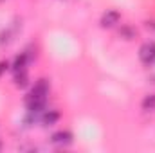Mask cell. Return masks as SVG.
<instances>
[{"label":"cell","instance_id":"cell-1","mask_svg":"<svg viewBox=\"0 0 155 153\" xmlns=\"http://www.w3.org/2000/svg\"><path fill=\"white\" fill-rule=\"evenodd\" d=\"M49 94V83L45 79H40L38 83L33 86L27 101H45V96Z\"/></svg>","mask_w":155,"mask_h":153},{"label":"cell","instance_id":"cell-2","mask_svg":"<svg viewBox=\"0 0 155 153\" xmlns=\"http://www.w3.org/2000/svg\"><path fill=\"white\" fill-rule=\"evenodd\" d=\"M139 56L144 63H153L155 61V43H144L139 50Z\"/></svg>","mask_w":155,"mask_h":153},{"label":"cell","instance_id":"cell-3","mask_svg":"<svg viewBox=\"0 0 155 153\" xmlns=\"http://www.w3.org/2000/svg\"><path fill=\"white\" fill-rule=\"evenodd\" d=\"M119 13L114 11V9H110V11H107L105 15H103V18H101V25L103 27H114L116 24H119Z\"/></svg>","mask_w":155,"mask_h":153},{"label":"cell","instance_id":"cell-7","mask_svg":"<svg viewBox=\"0 0 155 153\" xmlns=\"http://www.w3.org/2000/svg\"><path fill=\"white\" fill-rule=\"evenodd\" d=\"M119 36L124 40H132L135 38V31L130 27V25H121V29H119Z\"/></svg>","mask_w":155,"mask_h":153},{"label":"cell","instance_id":"cell-8","mask_svg":"<svg viewBox=\"0 0 155 153\" xmlns=\"http://www.w3.org/2000/svg\"><path fill=\"white\" fill-rule=\"evenodd\" d=\"M25 63H27V54H22V56H18V58L15 60V65H13L15 72H22V70L25 69Z\"/></svg>","mask_w":155,"mask_h":153},{"label":"cell","instance_id":"cell-6","mask_svg":"<svg viewBox=\"0 0 155 153\" xmlns=\"http://www.w3.org/2000/svg\"><path fill=\"white\" fill-rule=\"evenodd\" d=\"M143 108L146 112H153L155 110V94H150L143 99Z\"/></svg>","mask_w":155,"mask_h":153},{"label":"cell","instance_id":"cell-10","mask_svg":"<svg viewBox=\"0 0 155 153\" xmlns=\"http://www.w3.org/2000/svg\"><path fill=\"white\" fill-rule=\"evenodd\" d=\"M146 27H150V29H155V22H146Z\"/></svg>","mask_w":155,"mask_h":153},{"label":"cell","instance_id":"cell-9","mask_svg":"<svg viewBox=\"0 0 155 153\" xmlns=\"http://www.w3.org/2000/svg\"><path fill=\"white\" fill-rule=\"evenodd\" d=\"M15 83H16L18 86H24V85L27 83V81H25V74H24V70H22L20 74L16 72V76H15Z\"/></svg>","mask_w":155,"mask_h":153},{"label":"cell","instance_id":"cell-5","mask_svg":"<svg viewBox=\"0 0 155 153\" xmlns=\"http://www.w3.org/2000/svg\"><path fill=\"white\" fill-rule=\"evenodd\" d=\"M58 119H60V114H58L56 110H49V112H45L43 117H41V121H43L45 126H52Z\"/></svg>","mask_w":155,"mask_h":153},{"label":"cell","instance_id":"cell-4","mask_svg":"<svg viewBox=\"0 0 155 153\" xmlns=\"http://www.w3.org/2000/svg\"><path fill=\"white\" fill-rule=\"evenodd\" d=\"M71 141H72V135H71L69 132H58V133H54V135H52V142H54V144H58V146L69 144Z\"/></svg>","mask_w":155,"mask_h":153}]
</instances>
